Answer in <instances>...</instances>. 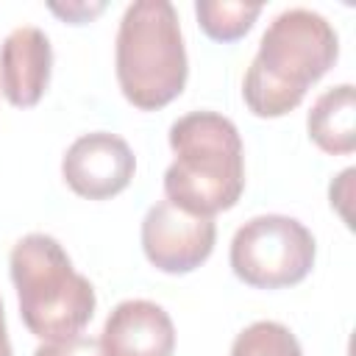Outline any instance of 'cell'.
<instances>
[{
  "label": "cell",
  "instance_id": "cell-1",
  "mask_svg": "<svg viewBox=\"0 0 356 356\" xmlns=\"http://www.w3.org/2000/svg\"><path fill=\"white\" fill-rule=\"evenodd\" d=\"M337 58L339 36L323 14L312 8H286L275 14L242 78L245 106L264 120L289 114Z\"/></svg>",
  "mask_w": 356,
  "mask_h": 356
},
{
  "label": "cell",
  "instance_id": "cell-2",
  "mask_svg": "<svg viewBox=\"0 0 356 356\" xmlns=\"http://www.w3.org/2000/svg\"><path fill=\"white\" fill-rule=\"evenodd\" d=\"M172 164L164 195L172 206L214 217L239 203L245 192V147L236 125L217 111H189L170 125Z\"/></svg>",
  "mask_w": 356,
  "mask_h": 356
},
{
  "label": "cell",
  "instance_id": "cell-3",
  "mask_svg": "<svg viewBox=\"0 0 356 356\" xmlns=\"http://www.w3.org/2000/svg\"><path fill=\"white\" fill-rule=\"evenodd\" d=\"M114 72L122 97L139 111L170 106L186 86L189 61L170 0H134L120 19Z\"/></svg>",
  "mask_w": 356,
  "mask_h": 356
},
{
  "label": "cell",
  "instance_id": "cell-4",
  "mask_svg": "<svg viewBox=\"0 0 356 356\" xmlns=\"http://www.w3.org/2000/svg\"><path fill=\"white\" fill-rule=\"evenodd\" d=\"M25 328L44 339L81 334L95 317V286L72 267L64 245L50 234H25L8 253Z\"/></svg>",
  "mask_w": 356,
  "mask_h": 356
},
{
  "label": "cell",
  "instance_id": "cell-5",
  "mask_svg": "<svg viewBox=\"0 0 356 356\" xmlns=\"http://www.w3.org/2000/svg\"><path fill=\"white\" fill-rule=\"evenodd\" d=\"M317 256L314 234L289 214H259L242 222L231 239L234 275L253 289H284L300 284Z\"/></svg>",
  "mask_w": 356,
  "mask_h": 356
},
{
  "label": "cell",
  "instance_id": "cell-6",
  "mask_svg": "<svg viewBox=\"0 0 356 356\" xmlns=\"http://www.w3.org/2000/svg\"><path fill=\"white\" fill-rule=\"evenodd\" d=\"M139 239L145 259L156 270L167 275H186L211 256L217 225L214 217H197L170 200H159L147 209Z\"/></svg>",
  "mask_w": 356,
  "mask_h": 356
},
{
  "label": "cell",
  "instance_id": "cell-7",
  "mask_svg": "<svg viewBox=\"0 0 356 356\" xmlns=\"http://www.w3.org/2000/svg\"><path fill=\"white\" fill-rule=\"evenodd\" d=\"M136 170L131 145L108 131H92L78 136L61 156L64 184L86 200H108L120 195Z\"/></svg>",
  "mask_w": 356,
  "mask_h": 356
},
{
  "label": "cell",
  "instance_id": "cell-8",
  "mask_svg": "<svg viewBox=\"0 0 356 356\" xmlns=\"http://www.w3.org/2000/svg\"><path fill=\"white\" fill-rule=\"evenodd\" d=\"M53 47L42 28L19 25L0 44V92L17 108L42 100L50 83Z\"/></svg>",
  "mask_w": 356,
  "mask_h": 356
},
{
  "label": "cell",
  "instance_id": "cell-9",
  "mask_svg": "<svg viewBox=\"0 0 356 356\" xmlns=\"http://www.w3.org/2000/svg\"><path fill=\"white\" fill-rule=\"evenodd\" d=\"M100 342L108 356H172L175 325L164 306L131 298L108 312Z\"/></svg>",
  "mask_w": 356,
  "mask_h": 356
},
{
  "label": "cell",
  "instance_id": "cell-10",
  "mask_svg": "<svg viewBox=\"0 0 356 356\" xmlns=\"http://www.w3.org/2000/svg\"><path fill=\"white\" fill-rule=\"evenodd\" d=\"M309 139L328 156H348L356 150V92L353 83L325 89L306 117Z\"/></svg>",
  "mask_w": 356,
  "mask_h": 356
},
{
  "label": "cell",
  "instance_id": "cell-11",
  "mask_svg": "<svg viewBox=\"0 0 356 356\" xmlns=\"http://www.w3.org/2000/svg\"><path fill=\"white\" fill-rule=\"evenodd\" d=\"M261 6L259 3H228V0H197L195 3V17L200 31L214 39V42H236L242 39L253 22L259 19Z\"/></svg>",
  "mask_w": 356,
  "mask_h": 356
},
{
  "label": "cell",
  "instance_id": "cell-12",
  "mask_svg": "<svg viewBox=\"0 0 356 356\" xmlns=\"http://www.w3.org/2000/svg\"><path fill=\"white\" fill-rule=\"evenodd\" d=\"M231 356H303V350L298 337L284 323L256 320L236 334Z\"/></svg>",
  "mask_w": 356,
  "mask_h": 356
},
{
  "label": "cell",
  "instance_id": "cell-13",
  "mask_svg": "<svg viewBox=\"0 0 356 356\" xmlns=\"http://www.w3.org/2000/svg\"><path fill=\"white\" fill-rule=\"evenodd\" d=\"M33 356H108L103 342L86 334H75V337H61V339H44Z\"/></svg>",
  "mask_w": 356,
  "mask_h": 356
},
{
  "label": "cell",
  "instance_id": "cell-14",
  "mask_svg": "<svg viewBox=\"0 0 356 356\" xmlns=\"http://www.w3.org/2000/svg\"><path fill=\"white\" fill-rule=\"evenodd\" d=\"M47 8H50L56 17H61L64 22H70V25H83V22H89L92 17H97V14L106 8V3H67V6L50 3Z\"/></svg>",
  "mask_w": 356,
  "mask_h": 356
},
{
  "label": "cell",
  "instance_id": "cell-15",
  "mask_svg": "<svg viewBox=\"0 0 356 356\" xmlns=\"http://www.w3.org/2000/svg\"><path fill=\"white\" fill-rule=\"evenodd\" d=\"M356 170L348 167L345 172H339V178L331 181V189H328V197H331V209L339 211V217L350 225V211H348V200H350V181H353Z\"/></svg>",
  "mask_w": 356,
  "mask_h": 356
},
{
  "label": "cell",
  "instance_id": "cell-16",
  "mask_svg": "<svg viewBox=\"0 0 356 356\" xmlns=\"http://www.w3.org/2000/svg\"><path fill=\"white\" fill-rule=\"evenodd\" d=\"M0 356H14L11 353V339L6 328V312H3V298H0Z\"/></svg>",
  "mask_w": 356,
  "mask_h": 356
}]
</instances>
